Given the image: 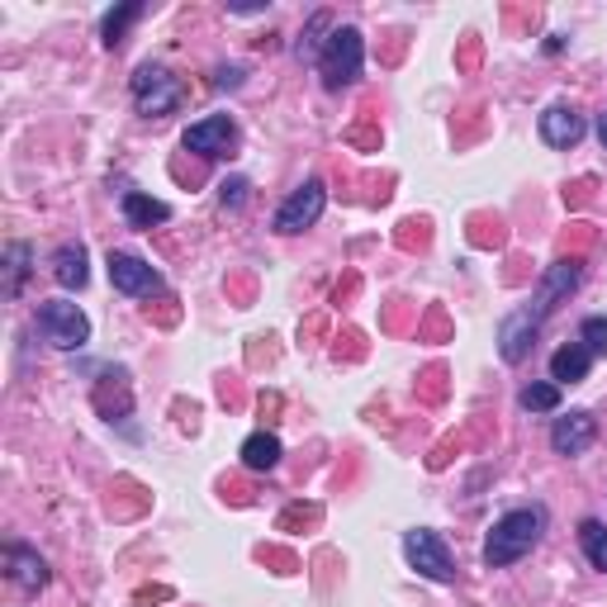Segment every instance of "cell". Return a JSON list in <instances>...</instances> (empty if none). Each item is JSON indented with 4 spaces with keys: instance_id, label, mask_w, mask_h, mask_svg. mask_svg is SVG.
I'll return each instance as SVG.
<instances>
[{
    "instance_id": "7a4b0ae2",
    "label": "cell",
    "mask_w": 607,
    "mask_h": 607,
    "mask_svg": "<svg viewBox=\"0 0 607 607\" xmlns=\"http://www.w3.org/2000/svg\"><path fill=\"white\" fill-rule=\"evenodd\" d=\"M541 531H546V508H513V513H503L499 523L489 527V537H484V565L489 570L517 565L523 556L537 551Z\"/></svg>"
},
{
    "instance_id": "ac0fdd59",
    "label": "cell",
    "mask_w": 607,
    "mask_h": 607,
    "mask_svg": "<svg viewBox=\"0 0 607 607\" xmlns=\"http://www.w3.org/2000/svg\"><path fill=\"white\" fill-rule=\"evenodd\" d=\"M142 0H128V5H119V10H110L105 20H100V43H105V48H119L124 43V34H128V24H138L142 20Z\"/></svg>"
},
{
    "instance_id": "6da1fadb",
    "label": "cell",
    "mask_w": 607,
    "mask_h": 607,
    "mask_svg": "<svg viewBox=\"0 0 607 607\" xmlns=\"http://www.w3.org/2000/svg\"><path fill=\"white\" fill-rule=\"evenodd\" d=\"M580 280H584V262H580V256H565V262L546 266L537 295H531L523 309H513L508 318H503V328H499V356L508 360V366L527 360L531 342L541 337V323L560 309V299H570L574 290H580Z\"/></svg>"
},
{
    "instance_id": "9c48e42d",
    "label": "cell",
    "mask_w": 607,
    "mask_h": 607,
    "mask_svg": "<svg viewBox=\"0 0 607 607\" xmlns=\"http://www.w3.org/2000/svg\"><path fill=\"white\" fill-rule=\"evenodd\" d=\"M185 152H199V157H228L238 142V119L233 114H209V119H199L185 128Z\"/></svg>"
},
{
    "instance_id": "ba28073f",
    "label": "cell",
    "mask_w": 607,
    "mask_h": 607,
    "mask_svg": "<svg viewBox=\"0 0 607 607\" xmlns=\"http://www.w3.org/2000/svg\"><path fill=\"white\" fill-rule=\"evenodd\" d=\"M105 266H110V285L119 295H128V299H148V295L162 290V276H157V271L134 252H110Z\"/></svg>"
},
{
    "instance_id": "8fae6325",
    "label": "cell",
    "mask_w": 607,
    "mask_h": 607,
    "mask_svg": "<svg viewBox=\"0 0 607 607\" xmlns=\"http://www.w3.org/2000/svg\"><path fill=\"white\" fill-rule=\"evenodd\" d=\"M5 574H10V584L20 588V594H38V588H48V560H43L38 551H28V546H20V541L5 546Z\"/></svg>"
},
{
    "instance_id": "7c38bea8",
    "label": "cell",
    "mask_w": 607,
    "mask_h": 607,
    "mask_svg": "<svg viewBox=\"0 0 607 607\" xmlns=\"http://www.w3.org/2000/svg\"><path fill=\"white\" fill-rule=\"evenodd\" d=\"M584 114L570 110V105H551L541 114V138L551 142V148H574V142L584 138Z\"/></svg>"
},
{
    "instance_id": "277c9868",
    "label": "cell",
    "mask_w": 607,
    "mask_h": 607,
    "mask_svg": "<svg viewBox=\"0 0 607 607\" xmlns=\"http://www.w3.org/2000/svg\"><path fill=\"white\" fill-rule=\"evenodd\" d=\"M128 91H134L138 114H148V119H162V114H176V110H181L185 81H181L171 67L142 62V67L134 71V81H128Z\"/></svg>"
},
{
    "instance_id": "5bb4252c",
    "label": "cell",
    "mask_w": 607,
    "mask_h": 607,
    "mask_svg": "<svg viewBox=\"0 0 607 607\" xmlns=\"http://www.w3.org/2000/svg\"><path fill=\"white\" fill-rule=\"evenodd\" d=\"M588 370H594V352H588L584 342H570L551 356V380L556 385H580Z\"/></svg>"
},
{
    "instance_id": "9a60e30c",
    "label": "cell",
    "mask_w": 607,
    "mask_h": 607,
    "mask_svg": "<svg viewBox=\"0 0 607 607\" xmlns=\"http://www.w3.org/2000/svg\"><path fill=\"white\" fill-rule=\"evenodd\" d=\"M280 437L276 432H252L248 442H242V466L248 470H276L280 466Z\"/></svg>"
},
{
    "instance_id": "7402d4cb",
    "label": "cell",
    "mask_w": 607,
    "mask_h": 607,
    "mask_svg": "<svg viewBox=\"0 0 607 607\" xmlns=\"http://www.w3.org/2000/svg\"><path fill=\"white\" fill-rule=\"evenodd\" d=\"M580 342L588 346V352H607V313H594V318H584L580 323Z\"/></svg>"
},
{
    "instance_id": "cb8c5ba5",
    "label": "cell",
    "mask_w": 607,
    "mask_h": 607,
    "mask_svg": "<svg viewBox=\"0 0 607 607\" xmlns=\"http://www.w3.org/2000/svg\"><path fill=\"white\" fill-rule=\"evenodd\" d=\"M242 77H248L242 67H219V77H214V85H242Z\"/></svg>"
},
{
    "instance_id": "603a6c76",
    "label": "cell",
    "mask_w": 607,
    "mask_h": 607,
    "mask_svg": "<svg viewBox=\"0 0 607 607\" xmlns=\"http://www.w3.org/2000/svg\"><path fill=\"white\" fill-rule=\"evenodd\" d=\"M219 199H224V209H242V205H248V181H224L219 185Z\"/></svg>"
},
{
    "instance_id": "ffe728a7",
    "label": "cell",
    "mask_w": 607,
    "mask_h": 607,
    "mask_svg": "<svg viewBox=\"0 0 607 607\" xmlns=\"http://www.w3.org/2000/svg\"><path fill=\"white\" fill-rule=\"evenodd\" d=\"M580 541H584V556L594 560V570L607 574V527L588 517V523H580Z\"/></svg>"
},
{
    "instance_id": "d4e9b609",
    "label": "cell",
    "mask_w": 607,
    "mask_h": 607,
    "mask_svg": "<svg viewBox=\"0 0 607 607\" xmlns=\"http://www.w3.org/2000/svg\"><path fill=\"white\" fill-rule=\"evenodd\" d=\"M598 142L607 148V114H598Z\"/></svg>"
},
{
    "instance_id": "e0dca14e",
    "label": "cell",
    "mask_w": 607,
    "mask_h": 607,
    "mask_svg": "<svg viewBox=\"0 0 607 607\" xmlns=\"http://www.w3.org/2000/svg\"><path fill=\"white\" fill-rule=\"evenodd\" d=\"M28 262H34V248H28V242H10V248H5V285H0L5 299H20L28 271H34Z\"/></svg>"
},
{
    "instance_id": "30bf717a",
    "label": "cell",
    "mask_w": 607,
    "mask_h": 607,
    "mask_svg": "<svg viewBox=\"0 0 607 607\" xmlns=\"http://www.w3.org/2000/svg\"><path fill=\"white\" fill-rule=\"evenodd\" d=\"M598 437V417L594 413H584V409H574L565 417H556V427H551V451L556 456H584L588 446H594Z\"/></svg>"
},
{
    "instance_id": "44dd1931",
    "label": "cell",
    "mask_w": 607,
    "mask_h": 607,
    "mask_svg": "<svg viewBox=\"0 0 607 607\" xmlns=\"http://www.w3.org/2000/svg\"><path fill=\"white\" fill-rule=\"evenodd\" d=\"M323 28H332V14L328 10H318L313 20H309V34H304V43H299V57H309V62H318V53H323Z\"/></svg>"
},
{
    "instance_id": "2e32d148",
    "label": "cell",
    "mask_w": 607,
    "mask_h": 607,
    "mask_svg": "<svg viewBox=\"0 0 607 607\" xmlns=\"http://www.w3.org/2000/svg\"><path fill=\"white\" fill-rule=\"evenodd\" d=\"M124 219L134 224V228H152V224H167L171 219V205H167V199L142 195V191H128L124 195Z\"/></svg>"
},
{
    "instance_id": "8992f818",
    "label": "cell",
    "mask_w": 607,
    "mask_h": 607,
    "mask_svg": "<svg viewBox=\"0 0 607 607\" xmlns=\"http://www.w3.org/2000/svg\"><path fill=\"white\" fill-rule=\"evenodd\" d=\"M403 556H409V565L423 574V580H432V584H451L456 580V560H451L446 541L432 527L403 531Z\"/></svg>"
},
{
    "instance_id": "d6986e66",
    "label": "cell",
    "mask_w": 607,
    "mask_h": 607,
    "mask_svg": "<svg viewBox=\"0 0 607 607\" xmlns=\"http://www.w3.org/2000/svg\"><path fill=\"white\" fill-rule=\"evenodd\" d=\"M527 413H556L560 409V385L556 380H541V385H527L523 394H517Z\"/></svg>"
},
{
    "instance_id": "52a82bcc",
    "label": "cell",
    "mask_w": 607,
    "mask_h": 607,
    "mask_svg": "<svg viewBox=\"0 0 607 607\" xmlns=\"http://www.w3.org/2000/svg\"><path fill=\"white\" fill-rule=\"evenodd\" d=\"M323 209H328V185L323 181H304L299 191L276 209L271 228H276L280 238H295V233H304V228H313L318 219H323Z\"/></svg>"
},
{
    "instance_id": "5b68a950",
    "label": "cell",
    "mask_w": 607,
    "mask_h": 607,
    "mask_svg": "<svg viewBox=\"0 0 607 607\" xmlns=\"http://www.w3.org/2000/svg\"><path fill=\"white\" fill-rule=\"evenodd\" d=\"M38 328L57 352H81L91 342V318L81 313V304L71 299H43L38 304Z\"/></svg>"
},
{
    "instance_id": "3957f363",
    "label": "cell",
    "mask_w": 607,
    "mask_h": 607,
    "mask_svg": "<svg viewBox=\"0 0 607 607\" xmlns=\"http://www.w3.org/2000/svg\"><path fill=\"white\" fill-rule=\"evenodd\" d=\"M318 71H323L328 91H346V85L360 81L366 71V38H360L356 24H337L323 38V53H318Z\"/></svg>"
},
{
    "instance_id": "4fadbf2b",
    "label": "cell",
    "mask_w": 607,
    "mask_h": 607,
    "mask_svg": "<svg viewBox=\"0 0 607 607\" xmlns=\"http://www.w3.org/2000/svg\"><path fill=\"white\" fill-rule=\"evenodd\" d=\"M53 280L62 285V290H85L91 266H85V248H81V242H62V248L53 252Z\"/></svg>"
}]
</instances>
